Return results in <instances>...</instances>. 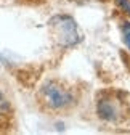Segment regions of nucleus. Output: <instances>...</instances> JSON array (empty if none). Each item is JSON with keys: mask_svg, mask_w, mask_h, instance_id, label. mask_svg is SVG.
<instances>
[{"mask_svg": "<svg viewBox=\"0 0 130 135\" xmlns=\"http://www.w3.org/2000/svg\"><path fill=\"white\" fill-rule=\"evenodd\" d=\"M122 40H124L125 47L130 50V23H125L122 27Z\"/></svg>", "mask_w": 130, "mask_h": 135, "instance_id": "obj_5", "label": "nucleus"}, {"mask_svg": "<svg viewBox=\"0 0 130 135\" xmlns=\"http://www.w3.org/2000/svg\"><path fill=\"white\" fill-rule=\"evenodd\" d=\"M40 93H42V98L47 103V106L52 108V109H56V111L71 106L72 101H74L72 93L56 80L45 82L40 89Z\"/></svg>", "mask_w": 130, "mask_h": 135, "instance_id": "obj_2", "label": "nucleus"}, {"mask_svg": "<svg viewBox=\"0 0 130 135\" xmlns=\"http://www.w3.org/2000/svg\"><path fill=\"white\" fill-rule=\"evenodd\" d=\"M48 26L53 31V37L59 47L69 48L77 45L82 40V34H80L76 21L68 15H58L48 21Z\"/></svg>", "mask_w": 130, "mask_h": 135, "instance_id": "obj_1", "label": "nucleus"}, {"mask_svg": "<svg viewBox=\"0 0 130 135\" xmlns=\"http://www.w3.org/2000/svg\"><path fill=\"white\" fill-rule=\"evenodd\" d=\"M96 113H98V116L103 121H108V122H116L121 117L119 106L116 105V101L111 100V98L100 100L98 105H96Z\"/></svg>", "mask_w": 130, "mask_h": 135, "instance_id": "obj_3", "label": "nucleus"}, {"mask_svg": "<svg viewBox=\"0 0 130 135\" xmlns=\"http://www.w3.org/2000/svg\"><path fill=\"white\" fill-rule=\"evenodd\" d=\"M10 111V101L7 100V97L2 93V90H0V116H3Z\"/></svg>", "mask_w": 130, "mask_h": 135, "instance_id": "obj_4", "label": "nucleus"}, {"mask_svg": "<svg viewBox=\"0 0 130 135\" xmlns=\"http://www.w3.org/2000/svg\"><path fill=\"white\" fill-rule=\"evenodd\" d=\"M117 5H119L124 11H127V13L130 15V2H128V0H117Z\"/></svg>", "mask_w": 130, "mask_h": 135, "instance_id": "obj_6", "label": "nucleus"}]
</instances>
